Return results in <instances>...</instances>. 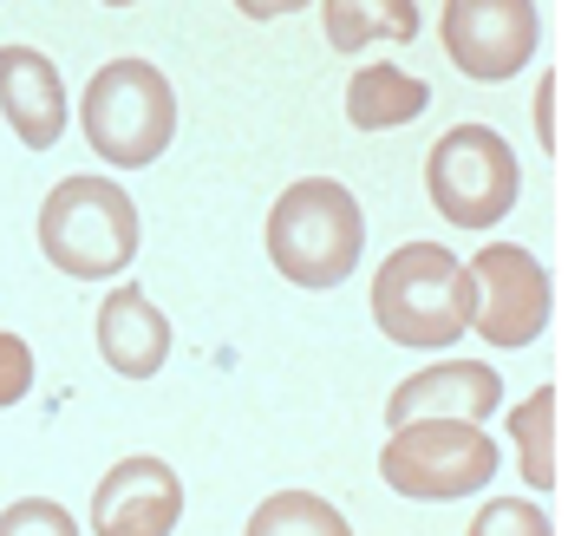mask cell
I'll return each mask as SVG.
<instances>
[{
    "label": "cell",
    "instance_id": "6da1fadb",
    "mask_svg": "<svg viewBox=\"0 0 568 536\" xmlns=\"http://www.w3.org/2000/svg\"><path fill=\"white\" fill-rule=\"evenodd\" d=\"M373 321L393 347H457L477 321L470 262H457L445 242H405L373 275Z\"/></svg>",
    "mask_w": 568,
    "mask_h": 536
},
{
    "label": "cell",
    "instance_id": "7a4b0ae2",
    "mask_svg": "<svg viewBox=\"0 0 568 536\" xmlns=\"http://www.w3.org/2000/svg\"><path fill=\"white\" fill-rule=\"evenodd\" d=\"M359 249H366V216H359V196L346 183L301 178L275 196V210H268V262L294 289H341L359 269Z\"/></svg>",
    "mask_w": 568,
    "mask_h": 536
},
{
    "label": "cell",
    "instance_id": "3957f363",
    "mask_svg": "<svg viewBox=\"0 0 568 536\" xmlns=\"http://www.w3.org/2000/svg\"><path fill=\"white\" fill-rule=\"evenodd\" d=\"M79 131L112 171H144L176 138V92L151 60H105L79 99Z\"/></svg>",
    "mask_w": 568,
    "mask_h": 536
},
{
    "label": "cell",
    "instance_id": "277c9868",
    "mask_svg": "<svg viewBox=\"0 0 568 536\" xmlns=\"http://www.w3.org/2000/svg\"><path fill=\"white\" fill-rule=\"evenodd\" d=\"M40 249L72 282H112L138 255V203L112 178H59L40 203Z\"/></svg>",
    "mask_w": 568,
    "mask_h": 536
},
{
    "label": "cell",
    "instance_id": "5b68a950",
    "mask_svg": "<svg viewBox=\"0 0 568 536\" xmlns=\"http://www.w3.org/2000/svg\"><path fill=\"white\" fill-rule=\"evenodd\" d=\"M379 477L412 504H457L497 477V445L477 418H405L379 452Z\"/></svg>",
    "mask_w": 568,
    "mask_h": 536
},
{
    "label": "cell",
    "instance_id": "8992f818",
    "mask_svg": "<svg viewBox=\"0 0 568 536\" xmlns=\"http://www.w3.org/2000/svg\"><path fill=\"white\" fill-rule=\"evenodd\" d=\"M425 190L445 223L497 230L523 196V164H516L510 138H497L490 124H452L425 158Z\"/></svg>",
    "mask_w": 568,
    "mask_h": 536
},
{
    "label": "cell",
    "instance_id": "52a82bcc",
    "mask_svg": "<svg viewBox=\"0 0 568 536\" xmlns=\"http://www.w3.org/2000/svg\"><path fill=\"white\" fill-rule=\"evenodd\" d=\"M438 33H445V53L464 79L504 85L536 60L542 13H536V0H445Z\"/></svg>",
    "mask_w": 568,
    "mask_h": 536
},
{
    "label": "cell",
    "instance_id": "ba28073f",
    "mask_svg": "<svg viewBox=\"0 0 568 536\" xmlns=\"http://www.w3.org/2000/svg\"><path fill=\"white\" fill-rule=\"evenodd\" d=\"M470 282H477V334L490 347H529L549 327V269L516 249V242H484L470 255Z\"/></svg>",
    "mask_w": 568,
    "mask_h": 536
},
{
    "label": "cell",
    "instance_id": "9c48e42d",
    "mask_svg": "<svg viewBox=\"0 0 568 536\" xmlns=\"http://www.w3.org/2000/svg\"><path fill=\"white\" fill-rule=\"evenodd\" d=\"M183 517V484L164 458H118L92 491V536H171Z\"/></svg>",
    "mask_w": 568,
    "mask_h": 536
},
{
    "label": "cell",
    "instance_id": "30bf717a",
    "mask_svg": "<svg viewBox=\"0 0 568 536\" xmlns=\"http://www.w3.org/2000/svg\"><path fill=\"white\" fill-rule=\"evenodd\" d=\"M497 406H504L497 366H484V360H438V366L398 380L393 400H386V418L393 425H405V418H477L484 425Z\"/></svg>",
    "mask_w": 568,
    "mask_h": 536
},
{
    "label": "cell",
    "instance_id": "8fae6325",
    "mask_svg": "<svg viewBox=\"0 0 568 536\" xmlns=\"http://www.w3.org/2000/svg\"><path fill=\"white\" fill-rule=\"evenodd\" d=\"M0 119L27 151H53L65 138V79L33 47H0Z\"/></svg>",
    "mask_w": 568,
    "mask_h": 536
},
{
    "label": "cell",
    "instance_id": "7c38bea8",
    "mask_svg": "<svg viewBox=\"0 0 568 536\" xmlns=\"http://www.w3.org/2000/svg\"><path fill=\"white\" fill-rule=\"evenodd\" d=\"M99 354L112 373L124 380H151L164 360H171V321H164V307L144 295V289H112V295L99 301Z\"/></svg>",
    "mask_w": 568,
    "mask_h": 536
},
{
    "label": "cell",
    "instance_id": "4fadbf2b",
    "mask_svg": "<svg viewBox=\"0 0 568 536\" xmlns=\"http://www.w3.org/2000/svg\"><path fill=\"white\" fill-rule=\"evenodd\" d=\"M432 105V85L393 60H373L346 79V124L353 131H398Z\"/></svg>",
    "mask_w": 568,
    "mask_h": 536
},
{
    "label": "cell",
    "instance_id": "5bb4252c",
    "mask_svg": "<svg viewBox=\"0 0 568 536\" xmlns=\"http://www.w3.org/2000/svg\"><path fill=\"white\" fill-rule=\"evenodd\" d=\"M321 33L334 53H359L373 40H418V0H321Z\"/></svg>",
    "mask_w": 568,
    "mask_h": 536
},
{
    "label": "cell",
    "instance_id": "9a60e30c",
    "mask_svg": "<svg viewBox=\"0 0 568 536\" xmlns=\"http://www.w3.org/2000/svg\"><path fill=\"white\" fill-rule=\"evenodd\" d=\"M510 438L529 491H556V386H536L510 413Z\"/></svg>",
    "mask_w": 568,
    "mask_h": 536
},
{
    "label": "cell",
    "instance_id": "2e32d148",
    "mask_svg": "<svg viewBox=\"0 0 568 536\" xmlns=\"http://www.w3.org/2000/svg\"><path fill=\"white\" fill-rule=\"evenodd\" d=\"M242 536H353V524L314 491H275L268 504H255Z\"/></svg>",
    "mask_w": 568,
    "mask_h": 536
},
{
    "label": "cell",
    "instance_id": "e0dca14e",
    "mask_svg": "<svg viewBox=\"0 0 568 536\" xmlns=\"http://www.w3.org/2000/svg\"><path fill=\"white\" fill-rule=\"evenodd\" d=\"M470 536H556L549 510L529 504V497H490L477 517H470Z\"/></svg>",
    "mask_w": 568,
    "mask_h": 536
},
{
    "label": "cell",
    "instance_id": "ac0fdd59",
    "mask_svg": "<svg viewBox=\"0 0 568 536\" xmlns=\"http://www.w3.org/2000/svg\"><path fill=\"white\" fill-rule=\"evenodd\" d=\"M0 536H79V524L59 510L53 497H20L0 510Z\"/></svg>",
    "mask_w": 568,
    "mask_h": 536
},
{
    "label": "cell",
    "instance_id": "d6986e66",
    "mask_svg": "<svg viewBox=\"0 0 568 536\" xmlns=\"http://www.w3.org/2000/svg\"><path fill=\"white\" fill-rule=\"evenodd\" d=\"M33 393V347L0 327V406H20Z\"/></svg>",
    "mask_w": 568,
    "mask_h": 536
},
{
    "label": "cell",
    "instance_id": "ffe728a7",
    "mask_svg": "<svg viewBox=\"0 0 568 536\" xmlns=\"http://www.w3.org/2000/svg\"><path fill=\"white\" fill-rule=\"evenodd\" d=\"M307 0H235V13L242 20H287V13H301Z\"/></svg>",
    "mask_w": 568,
    "mask_h": 536
},
{
    "label": "cell",
    "instance_id": "44dd1931",
    "mask_svg": "<svg viewBox=\"0 0 568 536\" xmlns=\"http://www.w3.org/2000/svg\"><path fill=\"white\" fill-rule=\"evenodd\" d=\"M549 105H556V79H542V92H536V131H542V144H556V119H549Z\"/></svg>",
    "mask_w": 568,
    "mask_h": 536
},
{
    "label": "cell",
    "instance_id": "7402d4cb",
    "mask_svg": "<svg viewBox=\"0 0 568 536\" xmlns=\"http://www.w3.org/2000/svg\"><path fill=\"white\" fill-rule=\"evenodd\" d=\"M99 7H138V0H99Z\"/></svg>",
    "mask_w": 568,
    "mask_h": 536
}]
</instances>
